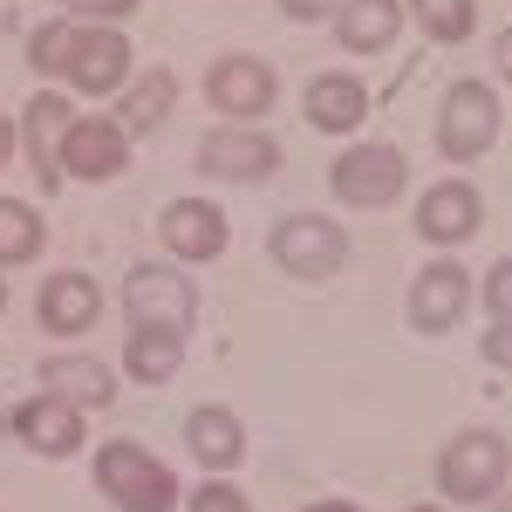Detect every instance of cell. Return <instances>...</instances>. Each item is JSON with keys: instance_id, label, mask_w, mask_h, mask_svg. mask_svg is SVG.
Returning <instances> with one entry per match:
<instances>
[{"instance_id": "cell-27", "label": "cell", "mask_w": 512, "mask_h": 512, "mask_svg": "<svg viewBox=\"0 0 512 512\" xmlns=\"http://www.w3.org/2000/svg\"><path fill=\"white\" fill-rule=\"evenodd\" d=\"M178 512H253V499L239 492L233 478H205V485L185 492V506H178Z\"/></svg>"}, {"instance_id": "cell-7", "label": "cell", "mask_w": 512, "mask_h": 512, "mask_svg": "<svg viewBox=\"0 0 512 512\" xmlns=\"http://www.w3.org/2000/svg\"><path fill=\"white\" fill-rule=\"evenodd\" d=\"M130 76H137L130 35L110 28V21H76L69 62H62V89H69V96H110V103H117Z\"/></svg>"}, {"instance_id": "cell-3", "label": "cell", "mask_w": 512, "mask_h": 512, "mask_svg": "<svg viewBox=\"0 0 512 512\" xmlns=\"http://www.w3.org/2000/svg\"><path fill=\"white\" fill-rule=\"evenodd\" d=\"M499 123H506V110H499V89L485 76H458L444 96H437V117H431V144L444 164H478L492 158V144H499Z\"/></svg>"}, {"instance_id": "cell-19", "label": "cell", "mask_w": 512, "mask_h": 512, "mask_svg": "<svg viewBox=\"0 0 512 512\" xmlns=\"http://www.w3.org/2000/svg\"><path fill=\"white\" fill-rule=\"evenodd\" d=\"M301 117H308V130H321V137H355V130L369 123V82L355 76V69H321V76H308V89H301Z\"/></svg>"}, {"instance_id": "cell-14", "label": "cell", "mask_w": 512, "mask_h": 512, "mask_svg": "<svg viewBox=\"0 0 512 512\" xmlns=\"http://www.w3.org/2000/svg\"><path fill=\"white\" fill-rule=\"evenodd\" d=\"M7 437H21L35 458H48V465H62V458H76L82 444H89V417H82L76 403H62V396H21L14 410H7Z\"/></svg>"}, {"instance_id": "cell-22", "label": "cell", "mask_w": 512, "mask_h": 512, "mask_svg": "<svg viewBox=\"0 0 512 512\" xmlns=\"http://www.w3.org/2000/svg\"><path fill=\"white\" fill-rule=\"evenodd\" d=\"M178 369H185V335H171V328H123V362H117L123 383L164 390Z\"/></svg>"}, {"instance_id": "cell-12", "label": "cell", "mask_w": 512, "mask_h": 512, "mask_svg": "<svg viewBox=\"0 0 512 512\" xmlns=\"http://www.w3.org/2000/svg\"><path fill=\"white\" fill-rule=\"evenodd\" d=\"M410 226H417V239H424L431 253H458L465 239L485 233V192H478L472 178H437V185L417 192Z\"/></svg>"}, {"instance_id": "cell-26", "label": "cell", "mask_w": 512, "mask_h": 512, "mask_svg": "<svg viewBox=\"0 0 512 512\" xmlns=\"http://www.w3.org/2000/svg\"><path fill=\"white\" fill-rule=\"evenodd\" d=\"M478 308H485V321H512V253H499V260L485 267V280H478Z\"/></svg>"}, {"instance_id": "cell-20", "label": "cell", "mask_w": 512, "mask_h": 512, "mask_svg": "<svg viewBox=\"0 0 512 512\" xmlns=\"http://www.w3.org/2000/svg\"><path fill=\"white\" fill-rule=\"evenodd\" d=\"M328 28L342 41V55H390L410 21H403V0H342Z\"/></svg>"}, {"instance_id": "cell-29", "label": "cell", "mask_w": 512, "mask_h": 512, "mask_svg": "<svg viewBox=\"0 0 512 512\" xmlns=\"http://www.w3.org/2000/svg\"><path fill=\"white\" fill-rule=\"evenodd\" d=\"M280 21H294V28H315V21H335V7L342 0H274Z\"/></svg>"}, {"instance_id": "cell-9", "label": "cell", "mask_w": 512, "mask_h": 512, "mask_svg": "<svg viewBox=\"0 0 512 512\" xmlns=\"http://www.w3.org/2000/svg\"><path fill=\"white\" fill-rule=\"evenodd\" d=\"M478 308V280L465 260H451V253H431L417 274H410V294H403V315L417 335H451L458 321Z\"/></svg>"}, {"instance_id": "cell-36", "label": "cell", "mask_w": 512, "mask_h": 512, "mask_svg": "<svg viewBox=\"0 0 512 512\" xmlns=\"http://www.w3.org/2000/svg\"><path fill=\"white\" fill-rule=\"evenodd\" d=\"M403 512H451V506H437V499H424V506H403Z\"/></svg>"}, {"instance_id": "cell-5", "label": "cell", "mask_w": 512, "mask_h": 512, "mask_svg": "<svg viewBox=\"0 0 512 512\" xmlns=\"http://www.w3.org/2000/svg\"><path fill=\"white\" fill-rule=\"evenodd\" d=\"M123 328H171V335H192L198 321V280L178 260H137L117 287Z\"/></svg>"}, {"instance_id": "cell-18", "label": "cell", "mask_w": 512, "mask_h": 512, "mask_svg": "<svg viewBox=\"0 0 512 512\" xmlns=\"http://www.w3.org/2000/svg\"><path fill=\"white\" fill-rule=\"evenodd\" d=\"M185 458L205 478H233L246 465V424H239L233 403H192V417H185Z\"/></svg>"}, {"instance_id": "cell-37", "label": "cell", "mask_w": 512, "mask_h": 512, "mask_svg": "<svg viewBox=\"0 0 512 512\" xmlns=\"http://www.w3.org/2000/svg\"><path fill=\"white\" fill-rule=\"evenodd\" d=\"M0 308H7V274H0Z\"/></svg>"}, {"instance_id": "cell-17", "label": "cell", "mask_w": 512, "mask_h": 512, "mask_svg": "<svg viewBox=\"0 0 512 512\" xmlns=\"http://www.w3.org/2000/svg\"><path fill=\"white\" fill-rule=\"evenodd\" d=\"M35 383L48 396H62V403H76L82 417L89 410H110L123 390V376L103 362V355H89V349H55V355H41V369H35Z\"/></svg>"}, {"instance_id": "cell-32", "label": "cell", "mask_w": 512, "mask_h": 512, "mask_svg": "<svg viewBox=\"0 0 512 512\" xmlns=\"http://www.w3.org/2000/svg\"><path fill=\"white\" fill-rule=\"evenodd\" d=\"M14 158H21V130H14V117L0 110V171H7Z\"/></svg>"}, {"instance_id": "cell-13", "label": "cell", "mask_w": 512, "mask_h": 512, "mask_svg": "<svg viewBox=\"0 0 512 512\" xmlns=\"http://www.w3.org/2000/svg\"><path fill=\"white\" fill-rule=\"evenodd\" d=\"M76 96L69 89H35L28 103H21V117H14V130H21V158H28V171H35L41 192H62V130L76 123Z\"/></svg>"}, {"instance_id": "cell-21", "label": "cell", "mask_w": 512, "mask_h": 512, "mask_svg": "<svg viewBox=\"0 0 512 512\" xmlns=\"http://www.w3.org/2000/svg\"><path fill=\"white\" fill-rule=\"evenodd\" d=\"M171 110H178V76H171V69H144V76H130V82H123V96L110 103V117L123 123L130 144L151 137V130H164Z\"/></svg>"}, {"instance_id": "cell-30", "label": "cell", "mask_w": 512, "mask_h": 512, "mask_svg": "<svg viewBox=\"0 0 512 512\" xmlns=\"http://www.w3.org/2000/svg\"><path fill=\"white\" fill-rule=\"evenodd\" d=\"M485 362L492 369H512V321H492L485 328Z\"/></svg>"}, {"instance_id": "cell-38", "label": "cell", "mask_w": 512, "mask_h": 512, "mask_svg": "<svg viewBox=\"0 0 512 512\" xmlns=\"http://www.w3.org/2000/svg\"><path fill=\"white\" fill-rule=\"evenodd\" d=\"M0 437H7V417H0Z\"/></svg>"}, {"instance_id": "cell-24", "label": "cell", "mask_w": 512, "mask_h": 512, "mask_svg": "<svg viewBox=\"0 0 512 512\" xmlns=\"http://www.w3.org/2000/svg\"><path fill=\"white\" fill-rule=\"evenodd\" d=\"M403 21L431 48H465L478 35V0H403Z\"/></svg>"}, {"instance_id": "cell-34", "label": "cell", "mask_w": 512, "mask_h": 512, "mask_svg": "<svg viewBox=\"0 0 512 512\" xmlns=\"http://www.w3.org/2000/svg\"><path fill=\"white\" fill-rule=\"evenodd\" d=\"M0 28H21V21H14V0H0Z\"/></svg>"}, {"instance_id": "cell-16", "label": "cell", "mask_w": 512, "mask_h": 512, "mask_svg": "<svg viewBox=\"0 0 512 512\" xmlns=\"http://www.w3.org/2000/svg\"><path fill=\"white\" fill-rule=\"evenodd\" d=\"M35 321H41V335H55V342L89 335L103 321V280L82 274V267H55L35 287Z\"/></svg>"}, {"instance_id": "cell-31", "label": "cell", "mask_w": 512, "mask_h": 512, "mask_svg": "<svg viewBox=\"0 0 512 512\" xmlns=\"http://www.w3.org/2000/svg\"><path fill=\"white\" fill-rule=\"evenodd\" d=\"M492 69H499V82L512 89V21L499 28V35H492Z\"/></svg>"}, {"instance_id": "cell-23", "label": "cell", "mask_w": 512, "mask_h": 512, "mask_svg": "<svg viewBox=\"0 0 512 512\" xmlns=\"http://www.w3.org/2000/svg\"><path fill=\"white\" fill-rule=\"evenodd\" d=\"M41 246H48V219H41V205H35V198L0 192V274L35 267Z\"/></svg>"}, {"instance_id": "cell-6", "label": "cell", "mask_w": 512, "mask_h": 512, "mask_svg": "<svg viewBox=\"0 0 512 512\" xmlns=\"http://www.w3.org/2000/svg\"><path fill=\"white\" fill-rule=\"evenodd\" d=\"M349 233L328 219V212H287L267 226V260H274L287 280H301V287H321V280H335L349 267Z\"/></svg>"}, {"instance_id": "cell-25", "label": "cell", "mask_w": 512, "mask_h": 512, "mask_svg": "<svg viewBox=\"0 0 512 512\" xmlns=\"http://www.w3.org/2000/svg\"><path fill=\"white\" fill-rule=\"evenodd\" d=\"M69 41H76V21H69V14H55V21H35V28H28V41H21V55H28V76H55V82H62Z\"/></svg>"}, {"instance_id": "cell-15", "label": "cell", "mask_w": 512, "mask_h": 512, "mask_svg": "<svg viewBox=\"0 0 512 512\" xmlns=\"http://www.w3.org/2000/svg\"><path fill=\"white\" fill-rule=\"evenodd\" d=\"M130 137H123V123L103 110V117H76L62 130V178H76V185H117L123 171H130Z\"/></svg>"}, {"instance_id": "cell-8", "label": "cell", "mask_w": 512, "mask_h": 512, "mask_svg": "<svg viewBox=\"0 0 512 512\" xmlns=\"http://www.w3.org/2000/svg\"><path fill=\"white\" fill-rule=\"evenodd\" d=\"M205 103L219 110L226 123H260L280 110V76L267 55H246V48H233V55H212L205 62Z\"/></svg>"}, {"instance_id": "cell-4", "label": "cell", "mask_w": 512, "mask_h": 512, "mask_svg": "<svg viewBox=\"0 0 512 512\" xmlns=\"http://www.w3.org/2000/svg\"><path fill=\"white\" fill-rule=\"evenodd\" d=\"M328 192H335V205H349V212H390V205H403V192H410L403 144L355 137L349 151L328 164Z\"/></svg>"}, {"instance_id": "cell-1", "label": "cell", "mask_w": 512, "mask_h": 512, "mask_svg": "<svg viewBox=\"0 0 512 512\" xmlns=\"http://www.w3.org/2000/svg\"><path fill=\"white\" fill-rule=\"evenodd\" d=\"M89 478H96V492H103L117 512H178L185 506L178 472L164 465L144 437H110V444H96Z\"/></svg>"}, {"instance_id": "cell-35", "label": "cell", "mask_w": 512, "mask_h": 512, "mask_svg": "<svg viewBox=\"0 0 512 512\" xmlns=\"http://www.w3.org/2000/svg\"><path fill=\"white\" fill-rule=\"evenodd\" d=\"M492 512H512V485H506V492H499V499H492Z\"/></svg>"}, {"instance_id": "cell-2", "label": "cell", "mask_w": 512, "mask_h": 512, "mask_svg": "<svg viewBox=\"0 0 512 512\" xmlns=\"http://www.w3.org/2000/svg\"><path fill=\"white\" fill-rule=\"evenodd\" d=\"M431 478L444 506H492L512 485V444L492 424H465L458 437H444V451L431 458Z\"/></svg>"}, {"instance_id": "cell-33", "label": "cell", "mask_w": 512, "mask_h": 512, "mask_svg": "<svg viewBox=\"0 0 512 512\" xmlns=\"http://www.w3.org/2000/svg\"><path fill=\"white\" fill-rule=\"evenodd\" d=\"M308 512H362V506H355V499H315Z\"/></svg>"}, {"instance_id": "cell-28", "label": "cell", "mask_w": 512, "mask_h": 512, "mask_svg": "<svg viewBox=\"0 0 512 512\" xmlns=\"http://www.w3.org/2000/svg\"><path fill=\"white\" fill-rule=\"evenodd\" d=\"M48 7L69 14V21H110V28H117L123 14H137L144 0H48Z\"/></svg>"}, {"instance_id": "cell-10", "label": "cell", "mask_w": 512, "mask_h": 512, "mask_svg": "<svg viewBox=\"0 0 512 512\" xmlns=\"http://www.w3.org/2000/svg\"><path fill=\"white\" fill-rule=\"evenodd\" d=\"M192 164H198L205 185H267L287 158H280V144L267 137V130H253V123H226V130H205V137H198Z\"/></svg>"}, {"instance_id": "cell-11", "label": "cell", "mask_w": 512, "mask_h": 512, "mask_svg": "<svg viewBox=\"0 0 512 512\" xmlns=\"http://www.w3.org/2000/svg\"><path fill=\"white\" fill-rule=\"evenodd\" d=\"M158 239H164V260H178V267H212V260H226V246H233V219L219 212V198L185 192L158 212Z\"/></svg>"}]
</instances>
